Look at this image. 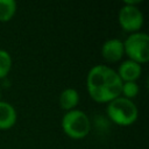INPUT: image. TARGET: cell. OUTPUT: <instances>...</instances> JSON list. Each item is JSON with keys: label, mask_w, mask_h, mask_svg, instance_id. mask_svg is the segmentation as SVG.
I'll use <instances>...</instances> for the list:
<instances>
[{"label": "cell", "mask_w": 149, "mask_h": 149, "mask_svg": "<svg viewBox=\"0 0 149 149\" xmlns=\"http://www.w3.org/2000/svg\"><path fill=\"white\" fill-rule=\"evenodd\" d=\"M122 83L116 71L107 65L91 68L86 78L88 94L97 102H109L120 97Z\"/></svg>", "instance_id": "1"}, {"label": "cell", "mask_w": 149, "mask_h": 149, "mask_svg": "<svg viewBox=\"0 0 149 149\" xmlns=\"http://www.w3.org/2000/svg\"><path fill=\"white\" fill-rule=\"evenodd\" d=\"M106 112L109 120L119 126H129L134 123L139 115L136 105L130 99L121 95L107 102Z\"/></svg>", "instance_id": "2"}, {"label": "cell", "mask_w": 149, "mask_h": 149, "mask_svg": "<svg viewBox=\"0 0 149 149\" xmlns=\"http://www.w3.org/2000/svg\"><path fill=\"white\" fill-rule=\"evenodd\" d=\"M62 129L71 139H83L91 130V121L83 111L74 108L63 115Z\"/></svg>", "instance_id": "3"}, {"label": "cell", "mask_w": 149, "mask_h": 149, "mask_svg": "<svg viewBox=\"0 0 149 149\" xmlns=\"http://www.w3.org/2000/svg\"><path fill=\"white\" fill-rule=\"evenodd\" d=\"M125 54L130 61L139 64L147 63L149 59V36L147 33L136 31L127 36L122 42Z\"/></svg>", "instance_id": "4"}, {"label": "cell", "mask_w": 149, "mask_h": 149, "mask_svg": "<svg viewBox=\"0 0 149 149\" xmlns=\"http://www.w3.org/2000/svg\"><path fill=\"white\" fill-rule=\"evenodd\" d=\"M118 20L121 28L132 34L140 31L143 24V14L137 6L123 5L119 10Z\"/></svg>", "instance_id": "5"}, {"label": "cell", "mask_w": 149, "mask_h": 149, "mask_svg": "<svg viewBox=\"0 0 149 149\" xmlns=\"http://www.w3.org/2000/svg\"><path fill=\"white\" fill-rule=\"evenodd\" d=\"M125 54L123 43L119 38H109L101 47V55L107 62H118Z\"/></svg>", "instance_id": "6"}, {"label": "cell", "mask_w": 149, "mask_h": 149, "mask_svg": "<svg viewBox=\"0 0 149 149\" xmlns=\"http://www.w3.org/2000/svg\"><path fill=\"white\" fill-rule=\"evenodd\" d=\"M142 72L141 65L134 61L127 59L121 63L118 70V74L122 81H136V79L140 78Z\"/></svg>", "instance_id": "7"}, {"label": "cell", "mask_w": 149, "mask_h": 149, "mask_svg": "<svg viewBox=\"0 0 149 149\" xmlns=\"http://www.w3.org/2000/svg\"><path fill=\"white\" fill-rule=\"evenodd\" d=\"M16 121L15 108L6 101H0V129H8Z\"/></svg>", "instance_id": "8"}, {"label": "cell", "mask_w": 149, "mask_h": 149, "mask_svg": "<svg viewBox=\"0 0 149 149\" xmlns=\"http://www.w3.org/2000/svg\"><path fill=\"white\" fill-rule=\"evenodd\" d=\"M79 102V93L76 88L68 87L63 90L59 94V105L64 111L74 109V107Z\"/></svg>", "instance_id": "9"}, {"label": "cell", "mask_w": 149, "mask_h": 149, "mask_svg": "<svg viewBox=\"0 0 149 149\" xmlns=\"http://www.w3.org/2000/svg\"><path fill=\"white\" fill-rule=\"evenodd\" d=\"M16 12V2L14 0H0V22L9 21Z\"/></svg>", "instance_id": "10"}, {"label": "cell", "mask_w": 149, "mask_h": 149, "mask_svg": "<svg viewBox=\"0 0 149 149\" xmlns=\"http://www.w3.org/2000/svg\"><path fill=\"white\" fill-rule=\"evenodd\" d=\"M12 68V57L8 51L0 49V79L7 77Z\"/></svg>", "instance_id": "11"}, {"label": "cell", "mask_w": 149, "mask_h": 149, "mask_svg": "<svg viewBox=\"0 0 149 149\" xmlns=\"http://www.w3.org/2000/svg\"><path fill=\"white\" fill-rule=\"evenodd\" d=\"M139 90L140 87L136 81H123L121 87V97L132 100L134 97L137 95Z\"/></svg>", "instance_id": "12"}, {"label": "cell", "mask_w": 149, "mask_h": 149, "mask_svg": "<svg viewBox=\"0 0 149 149\" xmlns=\"http://www.w3.org/2000/svg\"><path fill=\"white\" fill-rule=\"evenodd\" d=\"M0 101H1V91H0Z\"/></svg>", "instance_id": "13"}]
</instances>
